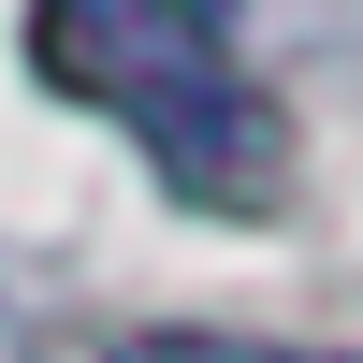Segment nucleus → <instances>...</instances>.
I'll return each mask as SVG.
<instances>
[{"instance_id": "1", "label": "nucleus", "mask_w": 363, "mask_h": 363, "mask_svg": "<svg viewBox=\"0 0 363 363\" xmlns=\"http://www.w3.org/2000/svg\"><path fill=\"white\" fill-rule=\"evenodd\" d=\"M29 73H44L58 102L116 116L189 203H233V218L277 203L291 116L262 102V73L233 58L218 0H29Z\"/></svg>"}, {"instance_id": "2", "label": "nucleus", "mask_w": 363, "mask_h": 363, "mask_svg": "<svg viewBox=\"0 0 363 363\" xmlns=\"http://www.w3.org/2000/svg\"><path fill=\"white\" fill-rule=\"evenodd\" d=\"M102 363H363V349H277V335H116Z\"/></svg>"}]
</instances>
